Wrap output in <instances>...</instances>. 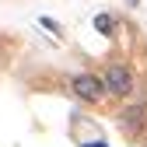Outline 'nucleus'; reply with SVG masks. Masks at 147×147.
Wrapping results in <instances>:
<instances>
[{"label":"nucleus","instance_id":"3","mask_svg":"<svg viewBox=\"0 0 147 147\" xmlns=\"http://www.w3.org/2000/svg\"><path fill=\"white\" fill-rule=\"evenodd\" d=\"M144 123H147V105H144V102L119 112V130H123L126 137H137V133L144 130Z\"/></svg>","mask_w":147,"mask_h":147},{"label":"nucleus","instance_id":"7","mask_svg":"<svg viewBox=\"0 0 147 147\" xmlns=\"http://www.w3.org/2000/svg\"><path fill=\"white\" fill-rule=\"evenodd\" d=\"M126 4H130V7H137V4H140V0H126Z\"/></svg>","mask_w":147,"mask_h":147},{"label":"nucleus","instance_id":"5","mask_svg":"<svg viewBox=\"0 0 147 147\" xmlns=\"http://www.w3.org/2000/svg\"><path fill=\"white\" fill-rule=\"evenodd\" d=\"M4 60H7V49H4V46H0V67H4Z\"/></svg>","mask_w":147,"mask_h":147},{"label":"nucleus","instance_id":"6","mask_svg":"<svg viewBox=\"0 0 147 147\" xmlns=\"http://www.w3.org/2000/svg\"><path fill=\"white\" fill-rule=\"evenodd\" d=\"M84 147H105V144H102V140H95V144H84Z\"/></svg>","mask_w":147,"mask_h":147},{"label":"nucleus","instance_id":"4","mask_svg":"<svg viewBox=\"0 0 147 147\" xmlns=\"http://www.w3.org/2000/svg\"><path fill=\"white\" fill-rule=\"evenodd\" d=\"M95 28H98L102 35H112V28H116V18H112V14H95Z\"/></svg>","mask_w":147,"mask_h":147},{"label":"nucleus","instance_id":"2","mask_svg":"<svg viewBox=\"0 0 147 147\" xmlns=\"http://www.w3.org/2000/svg\"><path fill=\"white\" fill-rule=\"evenodd\" d=\"M70 91H74L81 102H91V105H98V102L105 98V84H102L98 74H74Z\"/></svg>","mask_w":147,"mask_h":147},{"label":"nucleus","instance_id":"1","mask_svg":"<svg viewBox=\"0 0 147 147\" xmlns=\"http://www.w3.org/2000/svg\"><path fill=\"white\" fill-rule=\"evenodd\" d=\"M102 84H105V95H116V98H130L133 95V74H130V67H123V63L109 67L105 77H102Z\"/></svg>","mask_w":147,"mask_h":147}]
</instances>
